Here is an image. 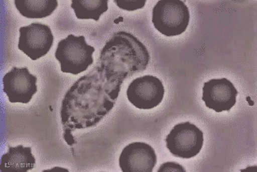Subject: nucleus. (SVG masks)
<instances>
[{"label": "nucleus", "mask_w": 257, "mask_h": 172, "mask_svg": "<svg viewBox=\"0 0 257 172\" xmlns=\"http://www.w3.org/2000/svg\"><path fill=\"white\" fill-rule=\"evenodd\" d=\"M122 84L108 80L96 64L68 90L62 101L60 118L64 138L74 144L72 133L76 129L96 126L113 108Z\"/></svg>", "instance_id": "nucleus-1"}, {"label": "nucleus", "mask_w": 257, "mask_h": 172, "mask_svg": "<svg viewBox=\"0 0 257 172\" xmlns=\"http://www.w3.org/2000/svg\"><path fill=\"white\" fill-rule=\"evenodd\" d=\"M150 54L144 44L126 32L115 33L107 41L96 65L108 80L123 84L124 80L147 69Z\"/></svg>", "instance_id": "nucleus-2"}, {"label": "nucleus", "mask_w": 257, "mask_h": 172, "mask_svg": "<svg viewBox=\"0 0 257 172\" xmlns=\"http://www.w3.org/2000/svg\"><path fill=\"white\" fill-rule=\"evenodd\" d=\"M94 52L95 48L87 44L84 36L68 35L57 44L55 56L63 72L77 75L92 65Z\"/></svg>", "instance_id": "nucleus-3"}, {"label": "nucleus", "mask_w": 257, "mask_h": 172, "mask_svg": "<svg viewBox=\"0 0 257 172\" xmlns=\"http://www.w3.org/2000/svg\"><path fill=\"white\" fill-rule=\"evenodd\" d=\"M152 22L164 36H179L187 30L190 12L183 1L160 0L153 8Z\"/></svg>", "instance_id": "nucleus-4"}, {"label": "nucleus", "mask_w": 257, "mask_h": 172, "mask_svg": "<svg viewBox=\"0 0 257 172\" xmlns=\"http://www.w3.org/2000/svg\"><path fill=\"white\" fill-rule=\"evenodd\" d=\"M170 152L181 158H191L200 152L203 146V133L191 122L174 126L166 138Z\"/></svg>", "instance_id": "nucleus-5"}, {"label": "nucleus", "mask_w": 257, "mask_h": 172, "mask_svg": "<svg viewBox=\"0 0 257 172\" xmlns=\"http://www.w3.org/2000/svg\"><path fill=\"white\" fill-rule=\"evenodd\" d=\"M54 42L51 28L46 24L32 23L20 28L18 48L32 60L46 56Z\"/></svg>", "instance_id": "nucleus-6"}, {"label": "nucleus", "mask_w": 257, "mask_h": 172, "mask_svg": "<svg viewBox=\"0 0 257 172\" xmlns=\"http://www.w3.org/2000/svg\"><path fill=\"white\" fill-rule=\"evenodd\" d=\"M165 90L160 79L146 75L128 84L126 94L128 102L141 110L155 108L163 102Z\"/></svg>", "instance_id": "nucleus-7"}, {"label": "nucleus", "mask_w": 257, "mask_h": 172, "mask_svg": "<svg viewBox=\"0 0 257 172\" xmlns=\"http://www.w3.org/2000/svg\"><path fill=\"white\" fill-rule=\"evenodd\" d=\"M37 77L30 73L27 67H13L3 78L4 92L12 103L27 104L37 93Z\"/></svg>", "instance_id": "nucleus-8"}, {"label": "nucleus", "mask_w": 257, "mask_h": 172, "mask_svg": "<svg viewBox=\"0 0 257 172\" xmlns=\"http://www.w3.org/2000/svg\"><path fill=\"white\" fill-rule=\"evenodd\" d=\"M237 95L238 90L227 78L212 79L203 84L202 99L207 108L221 113L231 110Z\"/></svg>", "instance_id": "nucleus-9"}, {"label": "nucleus", "mask_w": 257, "mask_h": 172, "mask_svg": "<svg viewBox=\"0 0 257 172\" xmlns=\"http://www.w3.org/2000/svg\"><path fill=\"white\" fill-rule=\"evenodd\" d=\"M156 163L155 149L145 142L128 144L119 158V166L122 172H152Z\"/></svg>", "instance_id": "nucleus-10"}, {"label": "nucleus", "mask_w": 257, "mask_h": 172, "mask_svg": "<svg viewBox=\"0 0 257 172\" xmlns=\"http://www.w3.org/2000/svg\"><path fill=\"white\" fill-rule=\"evenodd\" d=\"M36 158L31 147L19 145L8 147V151L1 158V171L27 172L34 168Z\"/></svg>", "instance_id": "nucleus-11"}, {"label": "nucleus", "mask_w": 257, "mask_h": 172, "mask_svg": "<svg viewBox=\"0 0 257 172\" xmlns=\"http://www.w3.org/2000/svg\"><path fill=\"white\" fill-rule=\"evenodd\" d=\"M14 3L20 14L28 19L46 18L58 7L57 0H15Z\"/></svg>", "instance_id": "nucleus-12"}, {"label": "nucleus", "mask_w": 257, "mask_h": 172, "mask_svg": "<svg viewBox=\"0 0 257 172\" xmlns=\"http://www.w3.org/2000/svg\"><path fill=\"white\" fill-rule=\"evenodd\" d=\"M108 0H72V9L76 18L98 21L101 15L108 11Z\"/></svg>", "instance_id": "nucleus-13"}, {"label": "nucleus", "mask_w": 257, "mask_h": 172, "mask_svg": "<svg viewBox=\"0 0 257 172\" xmlns=\"http://www.w3.org/2000/svg\"><path fill=\"white\" fill-rule=\"evenodd\" d=\"M113 2L120 8V9L124 11H128V12H133V11L139 10L144 8L147 1L146 0H114Z\"/></svg>", "instance_id": "nucleus-14"}, {"label": "nucleus", "mask_w": 257, "mask_h": 172, "mask_svg": "<svg viewBox=\"0 0 257 172\" xmlns=\"http://www.w3.org/2000/svg\"><path fill=\"white\" fill-rule=\"evenodd\" d=\"M186 172L184 167L183 166H181L179 163L177 162H164L162 166H160L158 172Z\"/></svg>", "instance_id": "nucleus-15"}, {"label": "nucleus", "mask_w": 257, "mask_h": 172, "mask_svg": "<svg viewBox=\"0 0 257 172\" xmlns=\"http://www.w3.org/2000/svg\"><path fill=\"white\" fill-rule=\"evenodd\" d=\"M45 171H66L68 172V170H67V169L64 168H60V167H55V168L53 169H49V170H44V172Z\"/></svg>", "instance_id": "nucleus-16"}]
</instances>
